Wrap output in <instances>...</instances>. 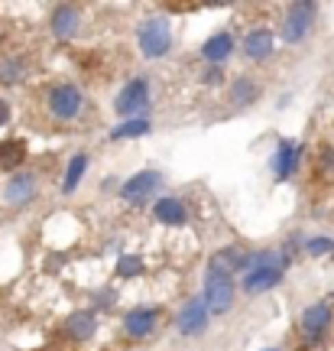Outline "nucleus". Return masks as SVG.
Listing matches in <instances>:
<instances>
[{"instance_id": "nucleus-15", "label": "nucleus", "mask_w": 334, "mask_h": 351, "mask_svg": "<svg viewBox=\"0 0 334 351\" xmlns=\"http://www.w3.org/2000/svg\"><path fill=\"white\" fill-rule=\"evenodd\" d=\"M272 49H276V36H272V29H253V33L244 39V52H247L253 62L270 59Z\"/></svg>"}, {"instance_id": "nucleus-18", "label": "nucleus", "mask_w": 334, "mask_h": 351, "mask_svg": "<svg viewBox=\"0 0 334 351\" xmlns=\"http://www.w3.org/2000/svg\"><path fill=\"white\" fill-rule=\"evenodd\" d=\"M23 160H26L23 140H3L0 143V169H16Z\"/></svg>"}, {"instance_id": "nucleus-10", "label": "nucleus", "mask_w": 334, "mask_h": 351, "mask_svg": "<svg viewBox=\"0 0 334 351\" xmlns=\"http://www.w3.org/2000/svg\"><path fill=\"white\" fill-rule=\"evenodd\" d=\"M208 315L211 313H208V306H205V300H192L185 309L179 313V332L188 335V339H192V335H201L205 326H208Z\"/></svg>"}, {"instance_id": "nucleus-5", "label": "nucleus", "mask_w": 334, "mask_h": 351, "mask_svg": "<svg viewBox=\"0 0 334 351\" xmlns=\"http://www.w3.org/2000/svg\"><path fill=\"white\" fill-rule=\"evenodd\" d=\"M81 104H85V98H81V91L75 85H55L49 91V114L59 117V121L78 117V114H81Z\"/></svg>"}, {"instance_id": "nucleus-16", "label": "nucleus", "mask_w": 334, "mask_h": 351, "mask_svg": "<svg viewBox=\"0 0 334 351\" xmlns=\"http://www.w3.org/2000/svg\"><path fill=\"white\" fill-rule=\"evenodd\" d=\"M298 169V143L296 140H279V150H276V176L289 179Z\"/></svg>"}, {"instance_id": "nucleus-1", "label": "nucleus", "mask_w": 334, "mask_h": 351, "mask_svg": "<svg viewBox=\"0 0 334 351\" xmlns=\"http://www.w3.org/2000/svg\"><path fill=\"white\" fill-rule=\"evenodd\" d=\"M201 300H205L211 315L231 313V306H234V274L224 263L221 254L211 257V267H208V274H205V296Z\"/></svg>"}, {"instance_id": "nucleus-12", "label": "nucleus", "mask_w": 334, "mask_h": 351, "mask_svg": "<svg viewBox=\"0 0 334 351\" xmlns=\"http://www.w3.org/2000/svg\"><path fill=\"white\" fill-rule=\"evenodd\" d=\"M153 218H156L159 225H172V228L185 225V218H188L185 202L172 199V195H166V199H156V202H153Z\"/></svg>"}, {"instance_id": "nucleus-25", "label": "nucleus", "mask_w": 334, "mask_h": 351, "mask_svg": "<svg viewBox=\"0 0 334 351\" xmlns=\"http://www.w3.org/2000/svg\"><path fill=\"white\" fill-rule=\"evenodd\" d=\"M221 82V69H211V72H205V85H218Z\"/></svg>"}, {"instance_id": "nucleus-20", "label": "nucleus", "mask_w": 334, "mask_h": 351, "mask_svg": "<svg viewBox=\"0 0 334 351\" xmlns=\"http://www.w3.org/2000/svg\"><path fill=\"white\" fill-rule=\"evenodd\" d=\"M149 134V121L146 117H133V121H124L120 127L111 130V140H130V137H146Z\"/></svg>"}, {"instance_id": "nucleus-11", "label": "nucleus", "mask_w": 334, "mask_h": 351, "mask_svg": "<svg viewBox=\"0 0 334 351\" xmlns=\"http://www.w3.org/2000/svg\"><path fill=\"white\" fill-rule=\"evenodd\" d=\"M52 36L55 39H72L78 29H81V13H78V7H72V3H62V7H55V13H52Z\"/></svg>"}, {"instance_id": "nucleus-23", "label": "nucleus", "mask_w": 334, "mask_h": 351, "mask_svg": "<svg viewBox=\"0 0 334 351\" xmlns=\"http://www.w3.org/2000/svg\"><path fill=\"white\" fill-rule=\"evenodd\" d=\"M136 274H143V261L133 257V254H124L117 261V276H136Z\"/></svg>"}, {"instance_id": "nucleus-22", "label": "nucleus", "mask_w": 334, "mask_h": 351, "mask_svg": "<svg viewBox=\"0 0 334 351\" xmlns=\"http://www.w3.org/2000/svg\"><path fill=\"white\" fill-rule=\"evenodd\" d=\"M257 82L253 78H237L234 88H231V98H234V104H250V101H257Z\"/></svg>"}, {"instance_id": "nucleus-2", "label": "nucleus", "mask_w": 334, "mask_h": 351, "mask_svg": "<svg viewBox=\"0 0 334 351\" xmlns=\"http://www.w3.org/2000/svg\"><path fill=\"white\" fill-rule=\"evenodd\" d=\"M136 39H140V52H143L146 59H162L166 52L172 49V29H169V23H166L162 16L143 20Z\"/></svg>"}, {"instance_id": "nucleus-9", "label": "nucleus", "mask_w": 334, "mask_h": 351, "mask_svg": "<svg viewBox=\"0 0 334 351\" xmlns=\"http://www.w3.org/2000/svg\"><path fill=\"white\" fill-rule=\"evenodd\" d=\"M36 189H39V179L33 173H16L3 186V202L7 205H26V202L36 195Z\"/></svg>"}, {"instance_id": "nucleus-21", "label": "nucleus", "mask_w": 334, "mask_h": 351, "mask_svg": "<svg viewBox=\"0 0 334 351\" xmlns=\"http://www.w3.org/2000/svg\"><path fill=\"white\" fill-rule=\"evenodd\" d=\"M23 75H26L23 59H7V62H0V85H20Z\"/></svg>"}, {"instance_id": "nucleus-14", "label": "nucleus", "mask_w": 334, "mask_h": 351, "mask_svg": "<svg viewBox=\"0 0 334 351\" xmlns=\"http://www.w3.org/2000/svg\"><path fill=\"white\" fill-rule=\"evenodd\" d=\"M156 319H159V313H156L153 306H143V309H133V313H127V319H124L127 335H133V339H146V335H153V328H156Z\"/></svg>"}, {"instance_id": "nucleus-26", "label": "nucleus", "mask_w": 334, "mask_h": 351, "mask_svg": "<svg viewBox=\"0 0 334 351\" xmlns=\"http://www.w3.org/2000/svg\"><path fill=\"white\" fill-rule=\"evenodd\" d=\"M7 121H10V104H7V101L0 98V127L7 124Z\"/></svg>"}, {"instance_id": "nucleus-8", "label": "nucleus", "mask_w": 334, "mask_h": 351, "mask_svg": "<svg viewBox=\"0 0 334 351\" xmlns=\"http://www.w3.org/2000/svg\"><path fill=\"white\" fill-rule=\"evenodd\" d=\"M328 326H331V306L328 302H315V306H309L302 313V332H305V339L318 341L328 332Z\"/></svg>"}, {"instance_id": "nucleus-19", "label": "nucleus", "mask_w": 334, "mask_h": 351, "mask_svg": "<svg viewBox=\"0 0 334 351\" xmlns=\"http://www.w3.org/2000/svg\"><path fill=\"white\" fill-rule=\"evenodd\" d=\"M85 169H88V153H75L72 160H68V169H65L62 192H68V195H72L75 189H78V182H81V176H85Z\"/></svg>"}, {"instance_id": "nucleus-3", "label": "nucleus", "mask_w": 334, "mask_h": 351, "mask_svg": "<svg viewBox=\"0 0 334 351\" xmlns=\"http://www.w3.org/2000/svg\"><path fill=\"white\" fill-rule=\"evenodd\" d=\"M159 182H162V176L156 169H143V173L130 176L124 186H120V199L130 202V205H146L159 192Z\"/></svg>"}, {"instance_id": "nucleus-6", "label": "nucleus", "mask_w": 334, "mask_h": 351, "mask_svg": "<svg viewBox=\"0 0 334 351\" xmlns=\"http://www.w3.org/2000/svg\"><path fill=\"white\" fill-rule=\"evenodd\" d=\"M149 104V85L146 78H133V82H127L124 91L117 95V101H114V108L124 114V117H140V111H146Z\"/></svg>"}, {"instance_id": "nucleus-24", "label": "nucleus", "mask_w": 334, "mask_h": 351, "mask_svg": "<svg viewBox=\"0 0 334 351\" xmlns=\"http://www.w3.org/2000/svg\"><path fill=\"white\" fill-rule=\"evenodd\" d=\"M305 251H309L311 257H322V254H331L334 251V241L331 238H311L309 244H305Z\"/></svg>"}, {"instance_id": "nucleus-13", "label": "nucleus", "mask_w": 334, "mask_h": 351, "mask_svg": "<svg viewBox=\"0 0 334 351\" xmlns=\"http://www.w3.org/2000/svg\"><path fill=\"white\" fill-rule=\"evenodd\" d=\"M94 332H98V319L91 309H81V313H72L65 319V335L72 341H88L94 339Z\"/></svg>"}, {"instance_id": "nucleus-7", "label": "nucleus", "mask_w": 334, "mask_h": 351, "mask_svg": "<svg viewBox=\"0 0 334 351\" xmlns=\"http://www.w3.org/2000/svg\"><path fill=\"white\" fill-rule=\"evenodd\" d=\"M272 257H276V254H270V257H266V263H260L257 270H250V274L244 276V289H247L250 296L266 293V289H272L279 280H283V263H276Z\"/></svg>"}, {"instance_id": "nucleus-27", "label": "nucleus", "mask_w": 334, "mask_h": 351, "mask_svg": "<svg viewBox=\"0 0 334 351\" xmlns=\"http://www.w3.org/2000/svg\"><path fill=\"white\" fill-rule=\"evenodd\" d=\"M266 351H276V348H266Z\"/></svg>"}, {"instance_id": "nucleus-4", "label": "nucleus", "mask_w": 334, "mask_h": 351, "mask_svg": "<svg viewBox=\"0 0 334 351\" xmlns=\"http://www.w3.org/2000/svg\"><path fill=\"white\" fill-rule=\"evenodd\" d=\"M311 23H315V3L309 0H298L289 7L285 13V23H283V39L285 43H302V39L309 36Z\"/></svg>"}, {"instance_id": "nucleus-17", "label": "nucleus", "mask_w": 334, "mask_h": 351, "mask_svg": "<svg viewBox=\"0 0 334 351\" xmlns=\"http://www.w3.org/2000/svg\"><path fill=\"white\" fill-rule=\"evenodd\" d=\"M231 52H234V36H231V33H214V36L205 39V46H201V56L214 65L224 62Z\"/></svg>"}]
</instances>
